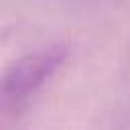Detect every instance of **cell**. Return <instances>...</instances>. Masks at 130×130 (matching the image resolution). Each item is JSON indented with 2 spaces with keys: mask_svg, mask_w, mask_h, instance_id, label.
<instances>
[{
  "mask_svg": "<svg viewBox=\"0 0 130 130\" xmlns=\"http://www.w3.org/2000/svg\"><path fill=\"white\" fill-rule=\"evenodd\" d=\"M67 45H51L14 61L2 77V110L12 112L24 106L67 61Z\"/></svg>",
  "mask_w": 130,
  "mask_h": 130,
  "instance_id": "6da1fadb",
  "label": "cell"
}]
</instances>
